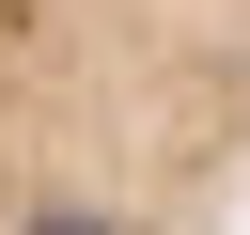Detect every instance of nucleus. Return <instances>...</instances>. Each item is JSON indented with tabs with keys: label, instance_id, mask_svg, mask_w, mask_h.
<instances>
[{
	"label": "nucleus",
	"instance_id": "1",
	"mask_svg": "<svg viewBox=\"0 0 250 235\" xmlns=\"http://www.w3.org/2000/svg\"><path fill=\"white\" fill-rule=\"evenodd\" d=\"M250 188V0H0V235H203Z\"/></svg>",
	"mask_w": 250,
	"mask_h": 235
}]
</instances>
